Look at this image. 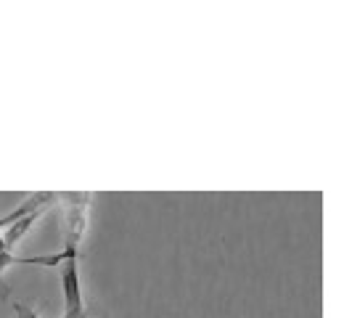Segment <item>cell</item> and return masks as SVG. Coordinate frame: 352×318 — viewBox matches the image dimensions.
<instances>
[{
  "label": "cell",
  "mask_w": 352,
  "mask_h": 318,
  "mask_svg": "<svg viewBox=\"0 0 352 318\" xmlns=\"http://www.w3.org/2000/svg\"><path fill=\"white\" fill-rule=\"evenodd\" d=\"M14 313H16V318H37L35 310H30V308H24L19 302H14Z\"/></svg>",
  "instance_id": "obj_4"
},
{
  "label": "cell",
  "mask_w": 352,
  "mask_h": 318,
  "mask_svg": "<svg viewBox=\"0 0 352 318\" xmlns=\"http://www.w3.org/2000/svg\"><path fill=\"white\" fill-rule=\"evenodd\" d=\"M58 199H67L69 215H67V244L64 247H77L82 239L85 226H88V207L90 194H58Z\"/></svg>",
  "instance_id": "obj_2"
},
{
  "label": "cell",
  "mask_w": 352,
  "mask_h": 318,
  "mask_svg": "<svg viewBox=\"0 0 352 318\" xmlns=\"http://www.w3.org/2000/svg\"><path fill=\"white\" fill-rule=\"evenodd\" d=\"M80 257H69L58 265L61 268V289H64V316L61 318H80L85 316V302H82V286H80Z\"/></svg>",
  "instance_id": "obj_1"
},
{
  "label": "cell",
  "mask_w": 352,
  "mask_h": 318,
  "mask_svg": "<svg viewBox=\"0 0 352 318\" xmlns=\"http://www.w3.org/2000/svg\"><path fill=\"white\" fill-rule=\"evenodd\" d=\"M3 220H0V273L6 271V268H11V265H27V257H16L11 249H6L3 244Z\"/></svg>",
  "instance_id": "obj_3"
}]
</instances>
